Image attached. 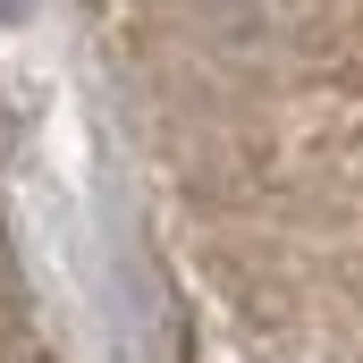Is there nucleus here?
<instances>
[{"mask_svg":"<svg viewBox=\"0 0 363 363\" xmlns=\"http://www.w3.org/2000/svg\"><path fill=\"white\" fill-rule=\"evenodd\" d=\"M0 9H17V0H0Z\"/></svg>","mask_w":363,"mask_h":363,"instance_id":"obj_1","label":"nucleus"}]
</instances>
